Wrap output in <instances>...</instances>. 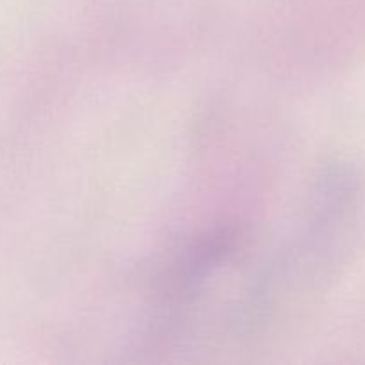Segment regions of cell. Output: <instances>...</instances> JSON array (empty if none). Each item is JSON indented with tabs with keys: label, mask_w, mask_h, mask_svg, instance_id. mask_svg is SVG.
<instances>
[]
</instances>
